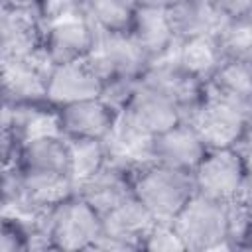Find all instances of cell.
Returning a JSON list of instances; mask_svg holds the SVG:
<instances>
[{
  "instance_id": "1",
  "label": "cell",
  "mask_w": 252,
  "mask_h": 252,
  "mask_svg": "<svg viewBox=\"0 0 252 252\" xmlns=\"http://www.w3.org/2000/svg\"><path fill=\"white\" fill-rule=\"evenodd\" d=\"M132 191L156 220H173L183 205L197 193L193 173L156 161L134 171Z\"/></svg>"
},
{
  "instance_id": "2",
  "label": "cell",
  "mask_w": 252,
  "mask_h": 252,
  "mask_svg": "<svg viewBox=\"0 0 252 252\" xmlns=\"http://www.w3.org/2000/svg\"><path fill=\"white\" fill-rule=\"evenodd\" d=\"M187 120L195 126L209 150L240 148L252 132V114L248 108L207 93V98Z\"/></svg>"
},
{
  "instance_id": "3",
  "label": "cell",
  "mask_w": 252,
  "mask_h": 252,
  "mask_svg": "<svg viewBox=\"0 0 252 252\" xmlns=\"http://www.w3.org/2000/svg\"><path fill=\"white\" fill-rule=\"evenodd\" d=\"M171 224L187 250H230L226 240V203L222 201L195 193L173 217Z\"/></svg>"
},
{
  "instance_id": "4",
  "label": "cell",
  "mask_w": 252,
  "mask_h": 252,
  "mask_svg": "<svg viewBox=\"0 0 252 252\" xmlns=\"http://www.w3.org/2000/svg\"><path fill=\"white\" fill-rule=\"evenodd\" d=\"M45 226L57 250H93L102 234V215L75 193L47 211Z\"/></svg>"
},
{
  "instance_id": "5",
  "label": "cell",
  "mask_w": 252,
  "mask_h": 252,
  "mask_svg": "<svg viewBox=\"0 0 252 252\" xmlns=\"http://www.w3.org/2000/svg\"><path fill=\"white\" fill-rule=\"evenodd\" d=\"M197 193L217 199L232 201L248 191V173L244 154L240 148L209 150L193 171Z\"/></svg>"
},
{
  "instance_id": "6",
  "label": "cell",
  "mask_w": 252,
  "mask_h": 252,
  "mask_svg": "<svg viewBox=\"0 0 252 252\" xmlns=\"http://www.w3.org/2000/svg\"><path fill=\"white\" fill-rule=\"evenodd\" d=\"M85 61L102 79L104 85L114 79L140 81L152 63L130 32H116V33L100 32L94 51Z\"/></svg>"
},
{
  "instance_id": "7",
  "label": "cell",
  "mask_w": 252,
  "mask_h": 252,
  "mask_svg": "<svg viewBox=\"0 0 252 252\" xmlns=\"http://www.w3.org/2000/svg\"><path fill=\"white\" fill-rule=\"evenodd\" d=\"M98 35L100 32L79 10L45 22L43 51L53 65L83 61L94 51Z\"/></svg>"
},
{
  "instance_id": "8",
  "label": "cell",
  "mask_w": 252,
  "mask_h": 252,
  "mask_svg": "<svg viewBox=\"0 0 252 252\" xmlns=\"http://www.w3.org/2000/svg\"><path fill=\"white\" fill-rule=\"evenodd\" d=\"M120 120L136 132L154 138L185 120V114L171 98L138 81L120 110Z\"/></svg>"
},
{
  "instance_id": "9",
  "label": "cell",
  "mask_w": 252,
  "mask_h": 252,
  "mask_svg": "<svg viewBox=\"0 0 252 252\" xmlns=\"http://www.w3.org/2000/svg\"><path fill=\"white\" fill-rule=\"evenodd\" d=\"M2 67V96L10 104L47 102V77L53 69L51 59L41 49L28 59H0Z\"/></svg>"
},
{
  "instance_id": "10",
  "label": "cell",
  "mask_w": 252,
  "mask_h": 252,
  "mask_svg": "<svg viewBox=\"0 0 252 252\" xmlns=\"http://www.w3.org/2000/svg\"><path fill=\"white\" fill-rule=\"evenodd\" d=\"M140 81L171 98L183 110L185 118L207 98V83L183 69L173 57V53L150 63Z\"/></svg>"
},
{
  "instance_id": "11",
  "label": "cell",
  "mask_w": 252,
  "mask_h": 252,
  "mask_svg": "<svg viewBox=\"0 0 252 252\" xmlns=\"http://www.w3.org/2000/svg\"><path fill=\"white\" fill-rule=\"evenodd\" d=\"M45 22L39 8L0 10V59H28L43 49Z\"/></svg>"
},
{
  "instance_id": "12",
  "label": "cell",
  "mask_w": 252,
  "mask_h": 252,
  "mask_svg": "<svg viewBox=\"0 0 252 252\" xmlns=\"http://www.w3.org/2000/svg\"><path fill=\"white\" fill-rule=\"evenodd\" d=\"M102 79L91 69L85 59L73 63H59L53 65V69L49 71L45 100L47 104L59 108L79 100L102 96Z\"/></svg>"
},
{
  "instance_id": "13",
  "label": "cell",
  "mask_w": 252,
  "mask_h": 252,
  "mask_svg": "<svg viewBox=\"0 0 252 252\" xmlns=\"http://www.w3.org/2000/svg\"><path fill=\"white\" fill-rule=\"evenodd\" d=\"M57 112H59L61 134L65 138L106 140L120 116V110H116L102 96L59 106Z\"/></svg>"
},
{
  "instance_id": "14",
  "label": "cell",
  "mask_w": 252,
  "mask_h": 252,
  "mask_svg": "<svg viewBox=\"0 0 252 252\" xmlns=\"http://www.w3.org/2000/svg\"><path fill=\"white\" fill-rule=\"evenodd\" d=\"M207 152V144L187 118L152 138V161L181 171L193 173Z\"/></svg>"
},
{
  "instance_id": "15",
  "label": "cell",
  "mask_w": 252,
  "mask_h": 252,
  "mask_svg": "<svg viewBox=\"0 0 252 252\" xmlns=\"http://www.w3.org/2000/svg\"><path fill=\"white\" fill-rule=\"evenodd\" d=\"M130 33L152 63L171 55L179 43L167 8L159 6H136Z\"/></svg>"
},
{
  "instance_id": "16",
  "label": "cell",
  "mask_w": 252,
  "mask_h": 252,
  "mask_svg": "<svg viewBox=\"0 0 252 252\" xmlns=\"http://www.w3.org/2000/svg\"><path fill=\"white\" fill-rule=\"evenodd\" d=\"M156 222V217L132 193L122 203H118L102 215V232L126 240L136 250H142V244Z\"/></svg>"
},
{
  "instance_id": "17",
  "label": "cell",
  "mask_w": 252,
  "mask_h": 252,
  "mask_svg": "<svg viewBox=\"0 0 252 252\" xmlns=\"http://www.w3.org/2000/svg\"><path fill=\"white\" fill-rule=\"evenodd\" d=\"M132 175V171L108 161L96 175L77 187V195H81L89 205H93L100 215H104L134 193Z\"/></svg>"
},
{
  "instance_id": "18",
  "label": "cell",
  "mask_w": 252,
  "mask_h": 252,
  "mask_svg": "<svg viewBox=\"0 0 252 252\" xmlns=\"http://www.w3.org/2000/svg\"><path fill=\"white\" fill-rule=\"evenodd\" d=\"M18 167L22 171L69 175L67 138L65 136H45V138H37V140L22 144Z\"/></svg>"
},
{
  "instance_id": "19",
  "label": "cell",
  "mask_w": 252,
  "mask_h": 252,
  "mask_svg": "<svg viewBox=\"0 0 252 252\" xmlns=\"http://www.w3.org/2000/svg\"><path fill=\"white\" fill-rule=\"evenodd\" d=\"M173 57L183 69H187L203 83H209V79L217 73V69L224 61V55L220 51L215 33H203V35L179 39Z\"/></svg>"
},
{
  "instance_id": "20",
  "label": "cell",
  "mask_w": 252,
  "mask_h": 252,
  "mask_svg": "<svg viewBox=\"0 0 252 252\" xmlns=\"http://www.w3.org/2000/svg\"><path fill=\"white\" fill-rule=\"evenodd\" d=\"M173 32L177 39L217 33L224 18L215 10L211 0H177L167 8Z\"/></svg>"
},
{
  "instance_id": "21",
  "label": "cell",
  "mask_w": 252,
  "mask_h": 252,
  "mask_svg": "<svg viewBox=\"0 0 252 252\" xmlns=\"http://www.w3.org/2000/svg\"><path fill=\"white\" fill-rule=\"evenodd\" d=\"M207 93L232 100L250 110L252 106V65L224 59L207 83Z\"/></svg>"
},
{
  "instance_id": "22",
  "label": "cell",
  "mask_w": 252,
  "mask_h": 252,
  "mask_svg": "<svg viewBox=\"0 0 252 252\" xmlns=\"http://www.w3.org/2000/svg\"><path fill=\"white\" fill-rule=\"evenodd\" d=\"M69 144V175L75 189L96 175L108 163L104 140L96 138H67Z\"/></svg>"
},
{
  "instance_id": "23",
  "label": "cell",
  "mask_w": 252,
  "mask_h": 252,
  "mask_svg": "<svg viewBox=\"0 0 252 252\" xmlns=\"http://www.w3.org/2000/svg\"><path fill=\"white\" fill-rule=\"evenodd\" d=\"M134 10L126 0H81V12L102 33L130 32Z\"/></svg>"
},
{
  "instance_id": "24",
  "label": "cell",
  "mask_w": 252,
  "mask_h": 252,
  "mask_svg": "<svg viewBox=\"0 0 252 252\" xmlns=\"http://www.w3.org/2000/svg\"><path fill=\"white\" fill-rule=\"evenodd\" d=\"M215 35L224 59L252 65V16L224 20Z\"/></svg>"
},
{
  "instance_id": "25",
  "label": "cell",
  "mask_w": 252,
  "mask_h": 252,
  "mask_svg": "<svg viewBox=\"0 0 252 252\" xmlns=\"http://www.w3.org/2000/svg\"><path fill=\"white\" fill-rule=\"evenodd\" d=\"M142 250H154V252H173V250H187L185 242L177 234L171 220H158L150 234L146 236Z\"/></svg>"
},
{
  "instance_id": "26",
  "label": "cell",
  "mask_w": 252,
  "mask_h": 252,
  "mask_svg": "<svg viewBox=\"0 0 252 252\" xmlns=\"http://www.w3.org/2000/svg\"><path fill=\"white\" fill-rule=\"evenodd\" d=\"M2 10H24V8H39L41 0H0Z\"/></svg>"
},
{
  "instance_id": "27",
  "label": "cell",
  "mask_w": 252,
  "mask_h": 252,
  "mask_svg": "<svg viewBox=\"0 0 252 252\" xmlns=\"http://www.w3.org/2000/svg\"><path fill=\"white\" fill-rule=\"evenodd\" d=\"M244 144H246V148H240V150L244 154V163H246V173H248V187L252 189V132H250V136Z\"/></svg>"
},
{
  "instance_id": "28",
  "label": "cell",
  "mask_w": 252,
  "mask_h": 252,
  "mask_svg": "<svg viewBox=\"0 0 252 252\" xmlns=\"http://www.w3.org/2000/svg\"><path fill=\"white\" fill-rule=\"evenodd\" d=\"M177 0H138V6H159V8H169Z\"/></svg>"
},
{
  "instance_id": "29",
  "label": "cell",
  "mask_w": 252,
  "mask_h": 252,
  "mask_svg": "<svg viewBox=\"0 0 252 252\" xmlns=\"http://www.w3.org/2000/svg\"><path fill=\"white\" fill-rule=\"evenodd\" d=\"M128 4H132V6H138V0H126Z\"/></svg>"
}]
</instances>
